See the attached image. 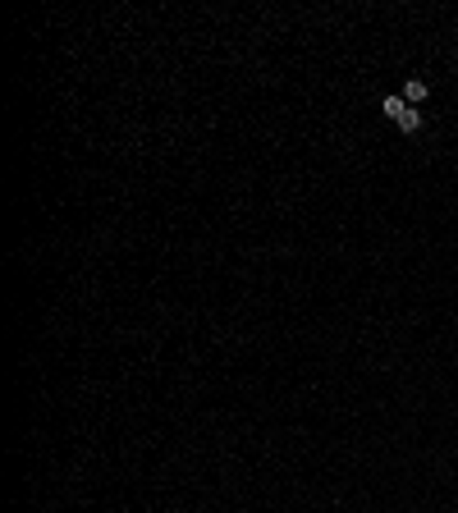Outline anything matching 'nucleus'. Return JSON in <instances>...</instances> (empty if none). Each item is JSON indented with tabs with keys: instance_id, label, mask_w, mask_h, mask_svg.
<instances>
[{
	"instance_id": "1",
	"label": "nucleus",
	"mask_w": 458,
	"mask_h": 513,
	"mask_svg": "<svg viewBox=\"0 0 458 513\" xmlns=\"http://www.w3.org/2000/svg\"><path fill=\"white\" fill-rule=\"evenodd\" d=\"M381 110H385V115H390V120L399 124L404 133H417V129H422V115H417V110L408 106L404 97H385V101H381Z\"/></svg>"
},
{
	"instance_id": "2",
	"label": "nucleus",
	"mask_w": 458,
	"mask_h": 513,
	"mask_svg": "<svg viewBox=\"0 0 458 513\" xmlns=\"http://www.w3.org/2000/svg\"><path fill=\"white\" fill-rule=\"evenodd\" d=\"M426 97H431V88H426L422 78H408V83H404V101H408V106H422Z\"/></svg>"
}]
</instances>
